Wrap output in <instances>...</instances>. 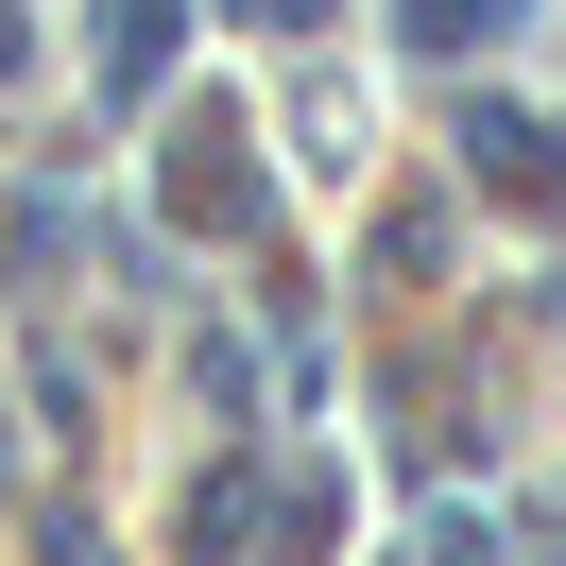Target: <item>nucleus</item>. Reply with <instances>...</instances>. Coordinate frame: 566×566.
Instances as JSON below:
<instances>
[{
  "mask_svg": "<svg viewBox=\"0 0 566 566\" xmlns=\"http://www.w3.org/2000/svg\"><path fill=\"white\" fill-rule=\"evenodd\" d=\"M463 172L515 189V207H549L566 189V120H515V104H463Z\"/></svg>",
  "mask_w": 566,
  "mask_h": 566,
  "instance_id": "obj_1",
  "label": "nucleus"
},
{
  "mask_svg": "<svg viewBox=\"0 0 566 566\" xmlns=\"http://www.w3.org/2000/svg\"><path fill=\"white\" fill-rule=\"evenodd\" d=\"M155 70H172V0H120V35H104V86H120V104H138Z\"/></svg>",
  "mask_w": 566,
  "mask_h": 566,
  "instance_id": "obj_2",
  "label": "nucleus"
},
{
  "mask_svg": "<svg viewBox=\"0 0 566 566\" xmlns=\"http://www.w3.org/2000/svg\"><path fill=\"white\" fill-rule=\"evenodd\" d=\"M497 18H515V0H395V35H412V52H481Z\"/></svg>",
  "mask_w": 566,
  "mask_h": 566,
  "instance_id": "obj_3",
  "label": "nucleus"
},
{
  "mask_svg": "<svg viewBox=\"0 0 566 566\" xmlns=\"http://www.w3.org/2000/svg\"><path fill=\"white\" fill-rule=\"evenodd\" d=\"M241 18H275V35H310V18H326V0H241Z\"/></svg>",
  "mask_w": 566,
  "mask_h": 566,
  "instance_id": "obj_4",
  "label": "nucleus"
}]
</instances>
